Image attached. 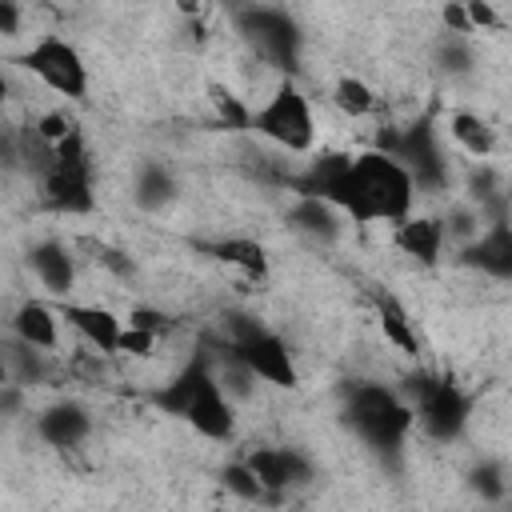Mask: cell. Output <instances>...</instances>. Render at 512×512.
Segmentation results:
<instances>
[{
    "instance_id": "6da1fadb",
    "label": "cell",
    "mask_w": 512,
    "mask_h": 512,
    "mask_svg": "<svg viewBox=\"0 0 512 512\" xmlns=\"http://www.w3.org/2000/svg\"><path fill=\"white\" fill-rule=\"evenodd\" d=\"M280 184L292 196H312L344 212L352 224H404L416 204V184L404 164L392 156L364 148V152H340L320 148L312 160L296 172H284Z\"/></svg>"
},
{
    "instance_id": "7a4b0ae2",
    "label": "cell",
    "mask_w": 512,
    "mask_h": 512,
    "mask_svg": "<svg viewBox=\"0 0 512 512\" xmlns=\"http://www.w3.org/2000/svg\"><path fill=\"white\" fill-rule=\"evenodd\" d=\"M148 404L160 416H172L200 432L204 440L228 444L236 436V404L224 396L216 368H212V348L200 344L160 388L148 392Z\"/></svg>"
},
{
    "instance_id": "3957f363",
    "label": "cell",
    "mask_w": 512,
    "mask_h": 512,
    "mask_svg": "<svg viewBox=\"0 0 512 512\" xmlns=\"http://www.w3.org/2000/svg\"><path fill=\"white\" fill-rule=\"evenodd\" d=\"M340 424L380 460L388 472H400L404 444L416 428V412L400 388L380 380H348L340 388Z\"/></svg>"
},
{
    "instance_id": "277c9868",
    "label": "cell",
    "mask_w": 512,
    "mask_h": 512,
    "mask_svg": "<svg viewBox=\"0 0 512 512\" xmlns=\"http://www.w3.org/2000/svg\"><path fill=\"white\" fill-rule=\"evenodd\" d=\"M372 148L392 156L396 164L408 168L416 196H440L452 188V160L440 144V128H436V108L412 116L408 124H388L372 136Z\"/></svg>"
},
{
    "instance_id": "5b68a950",
    "label": "cell",
    "mask_w": 512,
    "mask_h": 512,
    "mask_svg": "<svg viewBox=\"0 0 512 512\" xmlns=\"http://www.w3.org/2000/svg\"><path fill=\"white\" fill-rule=\"evenodd\" d=\"M220 344H228L236 352V360L260 380V384H272V388H296L300 384V368L292 360V348L284 344V336L276 328H268L260 316L244 312V308H232L220 316Z\"/></svg>"
},
{
    "instance_id": "8992f818",
    "label": "cell",
    "mask_w": 512,
    "mask_h": 512,
    "mask_svg": "<svg viewBox=\"0 0 512 512\" xmlns=\"http://www.w3.org/2000/svg\"><path fill=\"white\" fill-rule=\"evenodd\" d=\"M400 392H404V400L412 404L416 428H420L428 440L452 444V440L464 436L468 416H472V392H468L464 384H456V380L444 376V372L416 368L412 376H404Z\"/></svg>"
},
{
    "instance_id": "52a82bcc",
    "label": "cell",
    "mask_w": 512,
    "mask_h": 512,
    "mask_svg": "<svg viewBox=\"0 0 512 512\" xmlns=\"http://www.w3.org/2000/svg\"><path fill=\"white\" fill-rule=\"evenodd\" d=\"M240 40L280 72V80H296L300 56H304V28L300 20L280 4H240L228 12Z\"/></svg>"
},
{
    "instance_id": "ba28073f",
    "label": "cell",
    "mask_w": 512,
    "mask_h": 512,
    "mask_svg": "<svg viewBox=\"0 0 512 512\" xmlns=\"http://www.w3.org/2000/svg\"><path fill=\"white\" fill-rule=\"evenodd\" d=\"M92 176H96L92 148H88L84 128H76L64 144H56L48 172L36 180L40 204H44L48 212H56V216H88V212L96 208Z\"/></svg>"
},
{
    "instance_id": "9c48e42d",
    "label": "cell",
    "mask_w": 512,
    "mask_h": 512,
    "mask_svg": "<svg viewBox=\"0 0 512 512\" xmlns=\"http://www.w3.org/2000/svg\"><path fill=\"white\" fill-rule=\"evenodd\" d=\"M252 132L268 144H276L280 152H292V156H308L316 148V116H312V104L304 96V88L296 80H276L272 96L252 108Z\"/></svg>"
},
{
    "instance_id": "30bf717a",
    "label": "cell",
    "mask_w": 512,
    "mask_h": 512,
    "mask_svg": "<svg viewBox=\"0 0 512 512\" xmlns=\"http://www.w3.org/2000/svg\"><path fill=\"white\" fill-rule=\"evenodd\" d=\"M12 64H20L44 88H52L56 96H64L72 104L88 100V64H84L80 48L72 40H64L60 32H44L40 40H32V48L12 56Z\"/></svg>"
},
{
    "instance_id": "8fae6325",
    "label": "cell",
    "mask_w": 512,
    "mask_h": 512,
    "mask_svg": "<svg viewBox=\"0 0 512 512\" xmlns=\"http://www.w3.org/2000/svg\"><path fill=\"white\" fill-rule=\"evenodd\" d=\"M244 460L276 500L316 480V460L296 444H256L252 452H244Z\"/></svg>"
},
{
    "instance_id": "7c38bea8",
    "label": "cell",
    "mask_w": 512,
    "mask_h": 512,
    "mask_svg": "<svg viewBox=\"0 0 512 512\" xmlns=\"http://www.w3.org/2000/svg\"><path fill=\"white\" fill-rule=\"evenodd\" d=\"M452 260L460 268H468V272H480L488 280L512 284V216L508 220H488L476 240L456 248Z\"/></svg>"
},
{
    "instance_id": "4fadbf2b",
    "label": "cell",
    "mask_w": 512,
    "mask_h": 512,
    "mask_svg": "<svg viewBox=\"0 0 512 512\" xmlns=\"http://www.w3.org/2000/svg\"><path fill=\"white\" fill-rule=\"evenodd\" d=\"M60 320L96 352V356H120L124 320L104 304H80V300H56Z\"/></svg>"
},
{
    "instance_id": "5bb4252c",
    "label": "cell",
    "mask_w": 512,
    "mask_h": 512,
    "mask_svg": "<svg viewBox=\"0 0 512 512\" xmlns=\"http://www.w3.org/2000/svg\"><path fill=\"white\" fill-rule=\"evenodd\" d=\"M32 432H36L48 448L68 452V448H80V444L92 436V412H88L80 400L64 396V400H52V404H44V408L36 412Z\"/></svg>"
},
{
    "instance_id": "9a60e30c",
    "label": "cell",
    "mask_w": 512,
    "mask_h": 512,
    "mask_svg": "<svg viewBox=\"0 0 512 512\" xmlns=\"http://www.w3.org/2000/svg\"><path fill=\"white\" fill-rule=\"evenodd\" d=\"M24 260H28V272L40 280V288L48 296H56V300L72 296V288H76V256H72V248L64 240L44 236V240L28 244Z\"/></svg>"
},
{
    "instance_id": "2e32d148",
    "label": "cell",
    "mask_w": 512,
    "mask_h": 512,
    "mask_svg": "<svg viewBox=\"0 0 512 512\" xmlns=\"http://www.w3.org/2000/svg\"><path fill=\"white\" fill-rule=\"evenodd\" d=\"M192 248H196L200 256L216 260V264L236 268V272H240L244 280H252V284H264V280L272 276V256H268V248H264L260 240H252V236H216V240H192Z\"/></svg>"
},
{
    "instance_id": "e0dca14e",
    "label": "cell",
    "mask_w": 512,
    "mask_h": 512,
    "mask_svg": "<svg viewBox=\"0 0 512 512\" xmlns=\"http://www.w3.org/2000/svg\"><path fill=\"white\" fill-rule=\"evenodd\" d=\"M284 224L296 236H304L308 244H320V248H328L344 236V212H336L332 204L312 200V196H292V204L284 212Z\"/></svg>"
},
{
    "instance_id": "ac0fdd59",
    "label": "cell",
    "mask_w": 512,
    "mask_h": 512,
    "mask_svg": "<svg viewBox=\"0 0 512 512\" xmlns=\"http://www.w3.org/2000/svg\"><path fill=\"white\" fill-rule=\"evenodd\" d=\"M8 336L24 340L40 352H56L60 348V312H56V304L36 300V296L20 300L8 316Z\"/></svg>"
},
{
    "instance_id": "d6986e66",
    "label": "cell",
    "mask_w": 512,
    "mask_h": 512,
    "mask_svg": "<svg viewBox=\"0 0 512 512\" xmlns=\"http://www.w3.org/2000/svg\"><path fill=\"white\" fill-rule=\"evenodd\" d=\"M368 300H372V312H376V324H380V332H384V340L396 348V352H404V356H420L424 352V340H420V332H416V320H412V312L404 308V300L396 296V292H388V288H368Z\"/></svg>"
},
{
    "instance_id": "ffe728a7",
    "label": "cell",
    "mask_w": 512,
    "mask_h": 512,
    "mask_svg": "<svg viewBox=\"0 0 512 512\" xmlns=\"http://www.w3.org/2000/svg\"><path fill=\"white\" fill-rule=\"evenodd\" d=\"M176 196H180L176 172H172L164 160L144 156V160L136 164V172H132V204H136L140 212H148V216H160L168 204H176Z\"/></svg>"
},
{
    "instance_id": "44dd1931",
    "label": "cell",
    "mask_w": 512,
    "mask_h": 512,
    "mask_svg": "<svg viewBox=\"0 0 512 512\" xmlns=\"http://www.w3.org/2000/svg\"><path fill=\"white\" fill-rule=\"evenodd\" d=\"M392 240H396V248H400L408 260H416L420 268H440L444 244H448L440 216H408L404 224H396Z\"/></svg>"
},
{
    "instance_id": "7402d4cb",
    "label": "cell",
    "mask_w": 512,
    "mask_h": 512,
    "mask_svg": "<svg viewBox=\"0 0 512 512\" xmlns=\"http://www.w3.org/2000/svg\"><path fill=\"white\" fill-rule=\"evenodd\" d=\"M52 352H40L16 336L4 340V376L8 384H20V388H40L52 380Z\"/></svg>"
},
{
    "instance_id": "603a6c76",
    "label": "cell",
    "mask_w": 512,
    "mask_h": 512,
    "mask_svg": "<svg viewBox=\"0 0 512 512\" xmlns=\"http://www.w3.org/2000/svg\"><path fill=\"white\" fill-rule=\"evenodd\" d=\"M448 136H452L468 156H476V164H484V160L496 152V128H492L484 116L468 112V108L448 112Z\"/></svg>"
},
{
    "instance_id": "cb8c5ba5",
    "label": "cell",
    "mask_w": 512,
    "mask_h": 512,
    "mask_svg": "<svg viewBox=\"0 0 512 512\" xmlns=\"http://www.w3.org/2000/svg\"><path fill=\"white\" fill-rule=\"evenodd\" d=\"M464 488H468L480 504H504V500L512 496V476H508L504 460L480 456V460L464 472Z\"/></svg>"
},
{
    "instance_id": "d4e9b609",
    "label": "cell",
    "mask_w": 512,
    "mask_h": 512,
    "mask_svg": "<svg viewBox=\"0 0 512 512\" xmlns=\"http://www.w3.org/2000/svg\"><path fill=\"white\" fill-rule=\"evenodd\" d=\"M204 344L212 348V368H216V380H220L224 396H228L232 404L252 400V392H256V376L236 360V352H232L228 344H220V340H204Z\"/></svg>"
},
{
    "instance_id": "484cf974",
    "label": "cell",
    "mask_w": 512,
    "mask_h": 512,
    "mask_svg": "<svg viewBox=\"0 0 512 512\" xmlns=\"http://www.w3.org/2000/svg\"><path fill=\"white\" fill-rule=\"evenodd\" d=\"M432 64L448 76V80H464L476 72V52H472V36H452L440 32L432 44Z\"/></svg>"
},
{
    "instance_id": "4316f807",
    "label": "cell",
    "mask_w": 512,
    "mask_h": 512,
    "mask_svg": "<svg viewBox=\"0 0 512 512\" xmlns=\"http://www.w3.org/2000/svg\"><path fill=\"white\" fill-rule=\"evenodd\" d=\"M208 104L220 132H252V108L224 84H208Z\"/></svg>"
},
{
    "instance_id": "83f0119b",
    "label": "cell",
    "mask_w": 512,
    "mask_h": 512,
    "mask_svg": "<svg viewBox=\"0 0 512 512\" xmlns=\"http://www.w3.org/2000/svg\"><path fill=\"white\" fill-rule=\"evenodd\" d=\"M220 484H224V492H232V496L244 500V504H280V500L256 480V472L248 468L244 456H240V460H228V464L220 468Z\"/></svg>"
},
{
    "instance_id": "f1b7e54d",
    "label": "cell",
    "mask_w": 512,
    "mask_h": 512,
    "mask_svg": "<svg viewBox=\"0 0 512 512\" xmlns=\"http://www.w3.org/2000/svg\"><path fill=\"white\" fill-rule=\"evenodd\" d=\"M332 104H336L344 116L360 120V116L376 112V92H372L368 80H360V76H340V80L332 84Z\"/></svg>"
},
{
    "instance_id": "f546056e",
    "label": "cell",
    "mask_w": 512,
    "mask_h": 512,
    "mask_svg": "<svg viewBox=\"0 0 512 512\" xmlns=\"http://www.w3.org/2000/svg\"><path fill=\"white\" fill-rule=\"evenodd\" d=\"M440 224H444V236L456 244V248H464L468 240H476L480 236V228H484V216L468 204V200H460V204H452L444 216H440Z\"/></svg>"
},
{
    "instance_id": "4dcf8cb0",
    "label": "cell",
    "mask_w": 512,
    "mask_h": 512,
    "mask_svg": "<svg viewBox=\"0 0 512 512\" xmlns=\"http://www.w3.org/2000/svg\"><path fill=\"white\" fill-rule=\"evenodd\" d=\"M124 324H128V328H140V332H148V336H156V340H164V336H172V332L180 328L172 312L152 308V304H132L128 316H124Z\"/></svg>"
},
{
    "instance_id": "1f68e13d",
    "label": "cell",
    "mask_w": 512,
    "mask_h": 512,
    "mask_svg": "<svg viewBox=\"0 0 512 512\" xmlns=\"http://www.w3.org/2000/svg\"><path fill=\"white\" fill-rule=\"evenodd\" d=\"M32 128H36V136H40L44 144H52V148H56V144H64L80 124H76L64 108H52V112H40V116L32 120Z\"/></svg>"
},
{
    "instance_id": "d6a6232c",
    "label": "cell",
    "mask_w": 512,
    "mask_h": 512,
    "mask_svg": "<svg viewBox=\"0 0 512 512\" xmlns=\"http://www.w3.org/2000/svg\"><path fill=\"white\" fill-rule=\"evenodd\" d=\"M92 260H96L100 268H108L116 280H132V276H136V260H132V256H124L120 248L104 244V240H96V244H92Z\"/></svg>"
},
{
    "instance_id": "836d02e7",
    "label": "cell",
    "mask_w": 512,
    "mask_h": 512,
    "mask_svg": "<svg viewBox=\"0 0 512 512\" xmlns=\"http://www.w3.org/2000/svg\"><path fill=\"white\" fill-rule=\"evenodd\" d=\"M464 8H468V24H472V32H496V28H500V12H496L488 0H468Z\"/></svg>"
},
{
    "instance_id": "e575fe53",
    "label": "cell",
    "mask_w": 512,
    "mask_h": 512,
    "mask_svg": "<svg viewBox=\"0 0 512 512\" xmlns=\"http://www.w3.org/2000/svg\"><path fill=\"white\" fill-rule=\"evenodd\" d=\"M152 348H156V336H148V332H140V328H128V324H124L120 356H136V360H144V356H152Z\"/></svg>"
},
{
    "instance_id": "d590c367",
    "label": "cell",
    "mask_w": 512,
    "mask_h": 512,
    "mask_svg": "<svg viewBox=\"0 0 512 512\" xmlns=\"http://www.w3.org/2000/svg\"><path fill=\"white\" fill-rule=\"evenodd\" d=\"M440 24H444V32H452V36H472L468 8H464V4H444V8H440Z\"/></svg>"
},
{
    "instance_id": "8d00e7d4",
    "label": "cell",
    "mask_w": 512,
    "mask_h": 512,
    "mask_svg": "<svg viewBox=\"0 0 512 512\" xmlns=\"http://www.w3.org/2000/svg\"><path fill=\"white\" fill-rule=\"evenodd\" d=\"M24 20V8L16 0H0V36H16Z\"/></svg>"
}]
</instances>
